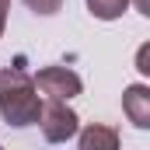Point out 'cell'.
Returning <instances> with one entry per match:
<instances>
[{
	"label": "cell",
	"instance_id": "1",
	"mask_svg": "<svg viewBox=\"0 0 150 150\" xmlns=\"http://www.w3.org/2000/svg\"><path fill=\"white\" fill-rule=\"evenodd\" d=\"M38 112H42V101H38L32 74L21 67L0 70V115H4V122L14 129H25V126L38 122Z\"/></svg>",
	"mask_w": 150,
	"mask_h": 150
},
{
	"label": "cell",
	"instance_id": "2",
	"mask_svg": "<svg viewBox=\"0 0 150 150\" xmlns=\"http://www.w3.org/2000/svg\"><path fill=\"white\" fill-rule=\"evenodd\" d=\"M38 126H42V136H45L49 143H67L70 136H77L80 119H77L74 108H67V101L49 98V101L42 105V112H38Z\"/></svg>",
	"mask_w": 150,
	"mask_h": 150
},
{
	"label": "cell",
	"instance_id": "3",
	"mask_svg": "<svg viewBox=\"0 0 150 150\" xmlns=\"http://www.w3.org/2000/svg\"><path fill=\"white\" fill-rule=\"evenodd\" d=\"M32 80H35V91H42L45 98H59V101H70L84 91V80L67 67H42Z\"/></svg>",
	"mask_w": 150,
	"mask_h": 150
},
{
	"label": "cell",
	"instance_id": "4",
	"mask_svg": "<svg viewBox=\"0 0 150 150\" xmlns=\"http://www.w3.org/2000/svg\"><path fill=\"white\" fill-rule=\"evenodd\" d=\"M122 112L136 129H150V87L147 84H129L122 91Z\"/></svg>",
	"mask_w": 150,
	"mask_h": 150
},
{
	"label": "cell",
	"instance_id": "5",
	"mask_svg": "<svg viewBox=\"0 0 150 150\" xmlns=\"http://www.w3.org/2000/svg\"><path fill=\"white\" fill-rule=\"evenodd\" d=\"M80 150H115L119 147V133L112 126H101V122H91L84 133H80Z\"/></svg>",
	"mask_w": 150,
	"mask_h": 150
},
{
	"label": "cell",
	"instance_id": "6",
	"mask_svg": "<svg viewBox=\"0 0 150 150\" xmlns=\"http://www.w3.org/2000/svg\"><path fill=\"white\" fill-rule=\"evenodd\" d=\"M129 7V0H87V11L98 18V21H115L122 18Z\"/></svg>",
	"mask_w": 150,
	"mask_h": 150
},
{
	"label": "cell",
	"instance_id": "7",
	"mask_svg": "<svg viewBox=\"0 0 150 150\" xmlns=\"http://www.w3.org/2000/svg\"><path fill=\"white\" fill-rule=\"evenodd\" d=\"M28 4V11H35V14H56L59 7H63V0H25Z\"/></svg>",
	"mask_w": 150,
	"mask_h": 150
},
{
	"label": "cell",
	"instance_id": "8",
	"mask_svg": "<svg viewBox=\"0 0 150 150\" xmlns=\"http://www.w3.org/2000/svg\"><path fill=\"white\" fill-rule=\"evenodd\" d=\"M136 70H140V74H150V45L140 49V56H136Z\"/></svg>",
	"mask_w": 150,
	"mask_h": 150
},
{
	"label": "cell",
	"instance_id": "9",
	"mask_svg": "<svg viewBox=\"0 0 150 150\" xmlns=\"http://www.w3.org/2000/svg\"><path fill=\"white\" fill-rule=\"evenodd\" d=\"M7 11H11V0H0V35H4V25H7Z\"/></svg>",
	"mask_w": 150,
	"mask_h": 150
},
{
	"label": "cell",
	"instance_id": "10",
	"mask_svg": "<svg viewBox=\"0 0 150 150\" xmlns=\"http://www.w3.org/2000/svg\"><path fill=\"white\" fill-rule=\"evenodd\" d=\"M133 4H136L140 14H147V18H150V0H133Z\"/></svg>",
	"mask_w": 150,
	"mask_h": 150
}]
</instances>
